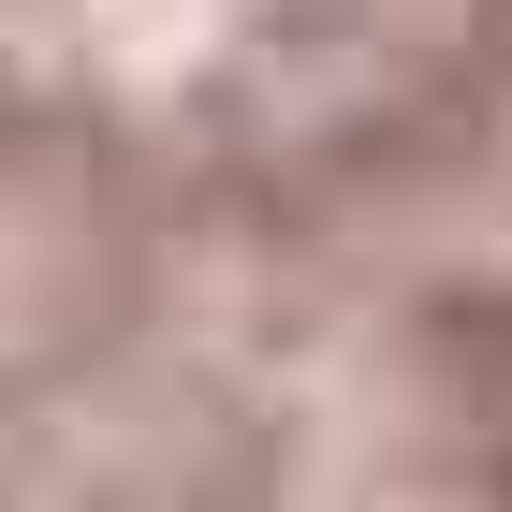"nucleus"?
Masks as SVG:
<instances>
[]
</instances>
